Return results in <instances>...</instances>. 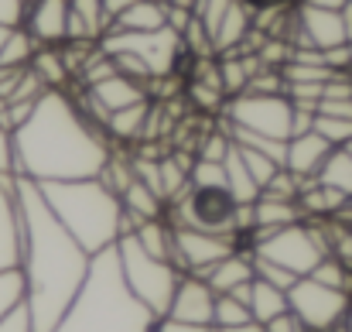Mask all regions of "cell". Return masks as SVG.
Segmentation results:
<instances>
[{"instance_id":"33","label":"cell","mask_w":352,"mask_h":332,"mask_svg":"<svg viewBox=\"0 0 352 332\" xmlns=\"http://www.w3.org/2000/svg\"><path fill=\"white\" fill-rule=\"evenodd\" d=\"M72 14L93 31V38L103 41V34L110 31V21H107V10H103V0H69Z\"/></svg>"},{"instance_id":"34","label":"cell","mask_w":352,"mask_h":332,"mask_svg":"<svg viewBox=\"0 0 352 332\" xmlns=\"http://www.w3.org/2000/svg\"><path fill=\"white\" fill-rule=\"evenodd\" d=\"M236 147H239V144H236ZM239 154H243V161H246V168H250V175L256 178L260 189H267L270 178L284 168V165H277L270 154H263V151H256V147H239Z\"/></svg>"},{"instance_id":"32","label":"cell","mask_w":352,"mask_h":332,"mask_svg":"<svg viewBox=\"0 0 352 332\" xmlns=\"http://www.w3.org/2000/svg\"><path fill=\"white\" fill-rule=\"evenodd\" d=\"M243 322H253V312L246 302H239L236 295H219L216 298V329H233V326H243Z\"/></svg>"},{"instance_id":"18","label":"cell","mask_w":352,"mask_h":332,"mask_svg":"<svg viewBox=\"0 0 352 332\" xmlns=\"http://www.w3.org/2000/svg\"><path fill=\"white\" fill-rule=\"evenodd\" d=\"M253 17H256V10H253L250 3H243V0H233V3H230V10L223 14V24H219L216 38H212V52L226 55V52H236V48H243V45L250 41V31H253Z\"/></svg>"},{"instance_id":"52","label":"cell","mask_w":352,"mask_h":332,"mask_svg":"<svg viewBox=\"0 0 352 332\" xmlns=\"http://www.w3.org/2000/svg\"><path fill=\"white\" fill-rule=\"evenodd\" d=\"M346 329L352 332V305H349V315H346Z\"/></svg>"},{"instance_id":"53","label":"cell","mask_w":352,"mask_h":332,"mask_svg":"<svg viewBox=\"0 0 352 332\" xmlns=\"http://www.w3.org/2000/svg\"><path fill=\"white\" fill-rule=\"evenodd\" d=\"M346 147H349V154H352V141H349V144H346Z\"/></svg>"},{"instance_id":"50","label":"cell","mask_w":352,"mask_h":332,"mask_svg":"<svg viewBox=\"0 0 352 332\" xmlns=\"http://www.w3.org/2000/svg\"><path fill=\"white\" fill-rule=\"evenodd\" d=\"M219 332H267V326L263 322H243V326H233V329H219Z\"/></svg>"},{"instance_id":"16","label":"cell","mask_w":352,"mask_h":332,"mask_svg":"<svg viewBox=\"0 0 352 332\" xmlns=\"http://www.w3.org/2000/svg\"><path fill=\"white\" fill-rule=\"evenodd\" d=\"M89 93L96 96V103H100L107 113L126 110V107H137V103L151 100L147 83H137V79L120 76V72L117 76H110V79H103V83H96V86H89Z\"/></svg>"},{"instance_id":"48","label":"cell","mask_w":352,"mask_h":332,"mask_svg":"<svg viewBox=\"0 0 352 332\" xmlns=\"http://www.w3.org/2000/svg\"><path fill=\"white\" fill-rule=\"evenodd\" d=\"M298 3H308V7H322V10H346L349 0H298Z\"/></svg>"},{"instance_id":"13","label":"cell","mask_w":352,"mask_h":332,"mask_svg":"<svg viewBox=\"0 0 352 332\" xmlns=\"http://www.w3.org/2000/svg\"><path fill=\"white\" fill-rule=\"evenodd\" d=\"M21 209H17V175H0V274L21 271Z\"/></svg>"},{"instance_id":"8","label":"cell","mask_w":352,"mask_h":332,"mask_svg":"<svg viewBox=\"0 0 352 332\" xmlns=\"http://www.w3.org/2000/svg\"><path fill=\"white\" fill-rule=\"evenodd\" d=\"M110 55L117 52H130L137 59H144L154 72V79H164V76H175V69L182 65V59L188 55L185 52V41L175 28H161V31H110L103 34L100 41Z\"/></svg>"},{"instance_id":"37","label":"cell","mask_w":352,"mask_h":332,"mask_svg":"<svg viewBox=\"0 0 352 332\" xmlns=\"http://www.w3.org/2000/svg\"><path fill=\"white\" fill-rule=\"evenodd\" d=\"M17 302H24V274L21 271H3L0 274V315H7Z\"/></svg>"},{"instance_id":"9","label":"cell","mask_w":352,"mask_h":332,"mask_svg":"<svg viewBox=\"0 0 352 332\" xmlns=\"http://www.w3.org/2000/svg\"><path fill=\"white\" fill-rule=\"evenodd\" d=\"M226 123L243 127L274 141H291V123H294V103L287 93L280 96H256V93H239L226 100Z\"/></svg>"},{"instance_id":"38","label":"cell","mask_w":352,"mask_h":332,"mask_svg":"<svg viewBox=\"0 0 352 332\" xmlns=\"http://www.w3.org/2000/svg\"><path fill=\"white\" fill-rule=\"evenodd\" d=\"M188 178H192V185H226V165H223V161L195 158Z\"/></svg>"},{"instance_id":"11","label":"cell","mask_w":352,"mask_h":332,"mask_svg":"<svg viewBox=\"0 0 352 332\" xmlns=\"http://www.w3.org/2000/svg\"><path fill=\"white\" fill-rule=\"evenodd\" d=\"M239 250L236 236H219V233H206V229H192V226H175V253L171 264L182 274H199L206 278V271L212 264H219L223 257H230Z\"/></svg>"},{"instance_id":"51","label":"cell","mask_w":352,"mask_h":332,"mask_svg":"<svg viewBox=\"0 0 352 332\" xmlns=\"http://www.w3.org/2000/svg\"><path fill=\"white\" fill-rule=\"evenodd\" d=\"M7 34H10V24H0V52H3V41H7Z\"/></svg>"},{"instance_id":"1","label":"cell","mask_w":352,"mask_h":332,"mask_svg":"<svg viewBox=\"0 0 352 332\" xmlns=\"http://www.w3.org/2000/svg\"><path fill=\"white\" fill-rule=\"evenodd\" d=\"M17 209H21V274L24 305L34 332H55L79 288L86 284L93 253L58 222L48 209L38 182L17 175Z\"/></svg>"},{"instance_id":"43","label":"cell","mask_w":352,"mask_h":332,"mask_svg":"<svg viewBox=\"0 0 352 332\" xmlns=\"http://www.w3.org/2000/svg\"><path fill=\"white\" fill-rule=\"evenodd\" d=\"M24 10H28V0H0V24H24Z\"/></svg>"},{"instance_id":"6","label":"cell","mask_w":352,"mask_h":332,"mask_svg":"<svg viewBox=\"0 0 352 332\" xmlns=\"http://www.w3.org/2000/svg\"><path fill=\"white\" fill-rule=\"evenodd\" d=\"M117 253H120V267H123V278H126L130 291H133L157 319H164L168 309H171L175 288H178V281H182V271H178L171 260H161V257L147 253L133 233H123V236H120Z\"/></svg>"},{"instance_id":"35","label":"cell","mask_w":352,"mask_h":332,"mask_svg":"<svg viewBox=\"0 0 352 332\" xmlns=\"http://www.w3.org/2000/svg\"><path fill=\"white\" fill-rule=\"evenodd\" d=\"M315 130L332 144V147H346L352 141V120L346 116H325V113H315Z\"/></svg>"},{"instance_id":"23","label":"cell","mask_w":352,"mask_h":332,"mask_svg":"<svg viewBox=\"0 0 352 332\" xmlns=\"http://www.w3.org/2000/svg\"><path fill=\"white\" fill-rule=\"evenodd\" d=\"M31 69L38 72V79H41L48 90H65L69 79H72L62 45H41V48L34 52V59H31Z\"/></svg>"},{"instance_id":"41","label":"cell","mask_w":352,"mask_h":332,"mask_svg":"<svg viewBox=\"0 0 352 332\" xmlns=\"http://www.w3.org/2000/svg\"><path fill=\"white\" fill-rule=\"evenodd\" d=\"M0 332H34L31 326V312L24 302H17L7 315H0Z\"/></svg>"},{"instance_id":"29","label":"cell","mask_w":352,"mask_h":332,"mask_svg":"<svg viewBox=\"0 0 352 332\" xmlns=\"http://www.w3.org/2000/svg\"><path fill=\"white\" fill-rule=\"evenodd\" d=\"M151 120V100H144V103H137V107H126V110H117L110 113V120H107V134H110V141L117 137V141H137L140 134H144V123Z\"/></svg>"},{"instance_id":"31","label":"cell","mask_w":352,"mask_h":332,"mask_svg":"<svg viewBox=\"0 0 352 332\" xmlns=\"http://www.w3.org/2000/svg\"><path fill=\"white\" fill-rule=\"evenodd\" d=\"M308 278H315V281H322V284H329V288H339V291H349L352 295V271L346 260H339L336 253H329Z\"/></svg>"},{"instance_id":"15","label":"cell","mask_w":352,"mask_h":332,"mask_svg":"<svg viewBox=\"0 0 352 332\" xmlns=\"http://www.w3.org/2000/svg\"><path fill=\"white\" fill-rule=\"evenodd\" d=\"M329 154H332V144L318 130H308V134H298V137L287 141V161H284V168H291L298 178L311 182L318 175V168L325 165Z\"/></svg>"},{"instance_id":"30","label":"cell","mask_w":352,"mask_h":332,"mask_svg":"<svg viewBox=\"0 0 352 332\" xmlns=\"http://www.w3.org/2000/svg\"><path fill=\"white\" fill-rule=\"evenodd\" d=\"M315 182L332 185V189L346 192V196L352 199V154H349V147H332V154H329L325 165L318 168Z\"/></svg>"},{"instance_id":"5","label":"cell","mask_w":352,"mask_h":332,"mask_svg":"<svg viewBox=\"0 0 352 332\" xmlns=\"http://www.w3.org/2000/svg\"><path fill=\"white\" fill-rule=\"evenodd\" d=\"M329 253H332V243L325 233V220H301L280 226L274 233L253 236V257L274 260V264L294 271L298 278H308Z\"/></svg>"},{"instance_id":"22","label":"cell","mask_w":352,"mask_h":332,"mask_svg":"<svg viewBox=\"0 0 352 332\" xmlns=\"http://www.w3.org/2000/svg\"><path fill=\"white\" fill-rule=\"evenodd\" d=\"M260 69H263V62H260L256 55H236V52H226V59L219 62L223 93H226V96H239Z\"/></svg>"},{"instance_id":"54","label":"cell","mask_w":352,"mask_h":332,"mask_svg":"<svg viewBox=\"0 0 352 332\" xmlns=\"http://www.w3.org/2000/svg\"><path fill=\"white\" fill-rule=\"evenodd\" d=\"M212 332H219V329H216V326H212Z\"/></svg>"},{"instance_id":"24","label":"cell","mask_w":352,"mask_h":332,"mask_svg":"<svg viewBox=\"0 0 352 332\" xmlns=\"http://www.w3.org/2000/svg\"><path fill=\"white\" fill-rule=\"evenodd\" d=\"M123 199V209H126V216L130 220H157V216H168V203L154 192V189H147L140 178H133L130 185H126V192L120 196Z\"/></svg>"},{"instance_id":"2","label":"cell","mask_w":352,"mask_h":332,"mask_svg":"<svg viewBox=\"0 0 352 332\" xmlns=\"http://www.w3.org/2000/svg\"><path fill=\"white\" fill-rule=\"evenodd\" d=\"M110 154V134L79 110L72 90H48L14 130V172L38 185L100 178Z\"/></svg>"},{"instance_id":"36","label":"cell","mask_w":352,"mask_h":332,"mask_svg":"<svg viewBox=\"0 0 352 332\" xmlns=\"http://www.w3.org/2000/svg\"><path fill=\"white\" fill-rule=\"evenodd\" d=\"M253 264H256V278H263V281H270L274 288H280V291H291L301 278L294 274V271H287V267H280V264H274V260H263V257H253Z\"/></svg>"},{"instance_id":"45","label":"cell","mask_w":352,"mask_h":332,"mask_svg":"<svg viewBox=\"0 0 352 332\" xmlns=\"http://www.w3.org/2000/svg\"><path fill=\"white\" fill-rule=\"evenodd\" d=\"M154 332H212V326H192V322H178V319H157Z\"/></svg>"},{"instance_id":"25","label":"cell","mask_w":352,"mask_h":332,"mask_svg":"<svg viewBox=\"0 0 352 332\" xmlns=\"http://www.w3.org/2000/svg\"><path fill=\"white\" fill-rule=\"evenodd\" d=\"M133 236L140 240V247H144L147 253H154V257H161V260H171V253H175V222L168 220V216L140 220L137 229H133Z\"/></svg>"},{"instance_id":"20","label":"cell","mask_w":352,"mask_h":332,"mask_svg":"<svg viewBox=\"0 0 352 332\" xmlns=\"http://www.w3.org/2000/svg\"><path fill=\"white\" fill-rule=\"evenodd\" d=\"M161 28H168V3L157 0H133L110 24V31H161Z\"/></svg>"},{"instance_id":"46","label":"cell","mask_w":352,"mask_h":332,"mask_svg":"<svg viewBox=\"0 0 352 332\" xmlns=\"http://www.w3.org/2000/svg\"><path fill=\"white\" fill-rule=\"evenodd\" d=\"M318 113H325V116H346V120H352V100H322V103H318Z\"/></svg>"},{"instance_id":"3","label":"cell","mask_w":352,"mask_h":332,"mask_svg":"<svg viewBox=\"0 0 352 332\" xmlns=\"http://www.w3.org/2000/svg\"><path fill=\"white\" fill-rule=\"evenodd\" d=\"M157 315L130 291L117 243L93 253L86 284L62 315L55 332H154Z\"/></svg>"},{"instance_id":"26","label":"cell","mask_w":352,"mask_h":332,"mask_svg":"<svg viewBox=\"0 0 352 332\" xmlns=\"http://www.w3.org/2000/svg\"><path fill=\"white\" fill-rule=\"evenodd\" d=\"M291 309V302H287V291H280V288H274L270 281H263V278H253V291H250V312H253V319L256 322H270V319H277V315H284Z\"/></svg>"},{"instance_id":"17","label":"cell","mask_w":352,"mask_h":332,"mask_svg":"<svg viewBox=\"0 0 352 332\" xmlns=\"http://www.w3.org/2000/svg\"><path fill=\"white\" fill-rule=\"evenodd\" d=\"M256 278V264H253V250H233L230 257H223L219 264H212L206 271V281L216 295H230L239 284Z\"/></svg>"},{"instance_id":"42","label":"cell","mask_w":352,"mask_h":332,"mask_svg":"<svg viewBox=\"0 0 352 332\" xmlns=\"http://www.w3.org/2000/svg\"><path fill=\"white\" fill-rule=\"evenodd\" d=\"M0 175H17L14 172V130L0 123Z\"/></svg>"},{"instance_id":"14","label":"cell","mask_w":352,"mask_h":332,"mask_svg":"<svg viewBox=\"0 0 352 332\" xmlns=\"http://www.w3.org/2000/svg\"><path fill=\"white\" fill-rule=\"evenodd\" d=\"M69 0H28L24 28L34 34L38 45H65L69 38Z\"/></svg>"},{"instance_id":"39","label":"cell","mask_w":352,"mask_h":332,"mask_svg":"<svg viewBox=\"0 0 352 332\" xmlns=\"http://www.w3.org/2000/svg\"><path fill=\"white\" fill-rule=\"evenodd\" d=\"M230 3H233V0H199L195 14H199L202 28L209 31V38H216V31H219V24H223V14L230 10Z\"/></svg>"},{"instance_id":"19","label":"cell","mask_w":352,"mask_h":332,"mask_svg":"<svg viewBox=\"0 0 352 332\" xmlns=\"http://www.w3.org/2000/svg\"><path fill=\"white\" fill-rule=\"evenodd\" d=\"M298 206H301L305 220H332V216H339V213L349 206V196L339 192V189H332V185H322V182L311 178V182L301 189Z\"/></svg>"},{"instance_id":"40","label":"cell","mask_w":352,"mask_h":332,"mask_svg":"<svg viewBox=\"0 0 352 332\" xmlns=\"http://www.w3.org/2000/svg\"><path fill=\"white\" fill-rule=\"evenodd\" d=\"M230 151H233V137H230V130H226V134H209V137L202 141V147L195 151V158H206V161H226Z\"/></svg>"},{"instance_id":"44","label":"cell","mask_w":352,"mask_h":332,"mask_svg":"<svg viewBox=\"0 0 352 332\" xmlns=\"http://www.w3.org/2000/svg\"><path fill=\"white\" fill-rule=\"evenodd\" d=\"M267 332H311V329H308V326H305L291 309H287L284 315H277V319H270V322H267Z\"/></svg>"},{"instance_id":"10","label":"cell","mask_w":352,"mask_h":332,"mask_svg":"<svg viewBox=\"0 0 352 332\" xmlns=\"http://www.w3.org/2000/svg\"><path fill=\"white\" fill-rule=\"evenodd\" d=\"M287 302H291V312L311 332H332L346 322L352 295L339 291V288H329V284H322L315 278H301L287 291Z\"/></svg>"},{"instance_id":"4","label":"cell","mask_w":352,"mask_h":332,"mask_svg":"<svg viewBox=\"0 0 352 332\" xmlns=\"http://www.w3.org/2000/svg\"><path fill=\"white\" fill-rule=\"evenodd\" d=\"M48 209L58 222L89 250L100 253L126 233L123 199L103 178H72V182H41L38 185Z\"/></svg>"},{"instance_id":"27","label":"cell","mask_w":352,"mask_h":332,"mask_svg":"<svg viewBox=\"0 0 352 332\" xmlns=\"http://www.w3.org/2000/svg\"><path fill=\"white\" fill-rule=\"evenodd\" d=\"M226 189L236 196V203H256L260 199V185H256V178L250 175V168H246V161H243V154H239V147L233 144V151L226 154Z\"/></svg>"},{"instance_id":"12","label":"cell","mask_w":352,"mask_h":332,"mask_svg":"<svg viewBox=\"0 0 352 332\" xmlns=\"http://www.w3.org/2000/svg\"><path fill=\"white\" fill-rule=\"evenodd\" d=\"M216 298L219 295L209 288L206 278L182 274V281L175 288V298H171V309H168V319L192 322V326H212L216 322Z\"/></svg>"},{"instance_id":"7","label":"cell","mask_w":352,"mask_h":332,"mask_svg":"<svg viewBox=\"0 0 352 332\" xmlns=\"http://www.w3.org/2000/svg\"><path fill=\"white\" fill-rule=\"evenodd\" d=\"M239 203L226 185H188L175 203H168V220L219 236H236Z\"/></svg>"},{"instance_id":"28","label":"cell","mask_w":352,"mask_h":332,"mask_svg":"<svg viewBox=\"0 0 352 332\" xmlns=\"http://www.w3.org/2000/svg\"><path fill=\"white\" fill-rule=\"evenodd\" d=\"M38 48H41V45L34 41V34H31L24 24H17V28H10V34H7V41H3L0 65H3V69H28Z\"/></svg>"},{"instance_id":"47","label":"cell","mask_w":352,"mask_h":332,"mask_svg":"<svg viewBox=\"0 0 352 332\" xmlns=\"http://www.w3.org/2000/svg\"><path fill=\"white\" fill-rule=\"evenodd\" d=\"M130 3H133V0H103V10H107V21L113 24V21H117V17H120V14H123V10H126V7H130Z\"/></svg>"},{"instance_id":"49","label":"cell","mask_w":352,"mask_h":332,"mask_svg":"<svg viewBox=\"0 0 352 332\" xmlns=\"http://www.w3.org/2000/svg\"><path fill=\"white\" fill-rule=\"evenodd\" d=\"M243 3H250L253 10H267V7H287L291 0H243Z\"/></svg>"},{"instance_id":"21","label":"cell","mask_w":352,"mask_h":332,"mask_svg":"<svg viewBox=\"0 0 352 332\" xmlns=\"http://www.w3.org/2000/svg\"><path fill=\"white\" fill-rule=\"evenodd\" d=\"M253 209H256V229H253V236H260V233H274V229H280V226H291V222L305 220V213H301V206H298L294 199L260 196Z\"/></svg>"}]
</instances>
